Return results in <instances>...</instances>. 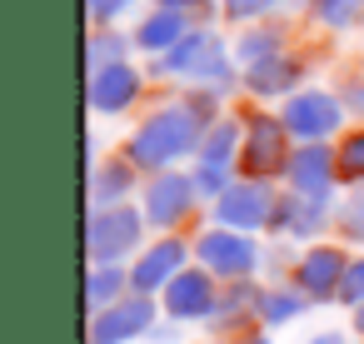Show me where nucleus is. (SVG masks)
I'll return each instance as SVG.
<instances>
[{
	"label": "nucleus",
	"mask_w": 364,
	"mask_h": 344,
	"mask_svg": "<svg viewBox=\"0 0 364 344\" xmlns=\"http://www.w3.org/2000/svg\"><path fill=\"white\" fill-rule=\"evenodd\" d=\"M354 329H359V334H364V304H359V309H354Z\"/></svg>",
	"instance_id": "2f4dec72"
},
{
	"label": "nucleus",
	"mask_w": 364,
	"mask_h": 344,
	"mask_svg": "<svg viewBox=\"0 0 364 344\" xmlns=\"http://www.w3.org/2000/svg\"><path fill=\"white\" fill-rule=\"evenodd\" d=\"M180 36H185V21H180L175 11H165V16H155V21L140 26V45H150V50H165V45L175 50Z\"/></svg>",
	"instance_id": "f3484780"
},
{
	"label": "nucleus",
	"mask_w": 364,
	"mask_h": 344,
	"mask_svg": "<svg viewBox=\"0 0 364 344\" xmlns=\"http://www.w3.org/2000/svg\"><path fill=\"white\" fill-rule=\"evenodd\" d=\"M125 289V274L120 269H90V284H85V304L100 314V309H110L115 304V294Z\"/></svg>",
	"instance_id": "a211bd4d"
},
{
	"label": "nucleus",
	"mask_w": 364,
	"mask_h": 344,
	"mask_svg": "<svg viewBox=\"0 0 364 344\" xmlns=\"http://www.w3.org/2000/svg\"><path fill=\"white\" fill-rule=\"evenodd\" d=\"M135 90H140V75L130 65H110V70L90 75V105L95 110H125L135 100Z\"/></svg>",
	"instance_id": "4468645a"
},
{
	"label": "nucleus",
	"mask_w": 364,
	"mask_h": 344,
	"mask_svg": "<svg viewBox=\"0 0 364 344\" xmlns=\"http://www.w3.org/2000/svg\"><path fill=\"white\" fill-rule=\"evenodd\" d=\"M195 180H200V195H225V190H230L220 165H200V175H195Z\"/></svg>",
	"instance_id": "bb28decb"
},
{
	"label": "nucleus",
	"mask_w": 364,
	"mask_h": 344,
	"mask_svg": "<svg viewBox=\"0 0 364 344\" xmlns=\"http://www.w3.org/2000/svg\"><path fill=\"white\" fill-rule=\"evenodd\" d=\"M240 165H245V175H250V180H264V175H274L279 165L289 170V160H284V135H279V120H269V115H255V120H250V140H245V155H240Z\"/></svg>",
	"instance_id": "39448f33"
},
{
	"label": "nucleus",
	"mask_w": 364,
	"mask_h": 344,
	"mask_svg": "<svg viewBox=\"0 0 364 344\" xmlns=\"http://www.w3.org/2000/svg\"><path fill=\"white\" fill-rule=\"evenodd\" d=\"M269 215H274V200H269V190H264V185H230V190L220 195V220H225L235 235H245V230L264 225Z\"/></svg>",
	"instance_id": "0eeeda50"
},
{
	"label": "nucleus",
	"mask_w": 364,
	"mask_h": 344,
	"mask_svg": "<svg viewBox=\"0 0 364 344\" xmlns=\"http://www.w3.org/2000/svg\"><path fill=\"white\" fill-rule=\"evenodd\" d=\"M150 319H155L150 299H120V304H110V309H100V314L90 319V344H120V339H135Z\"/></svg>",
	"instance_id": "423d86ee"
},
{
	"label": "nucleus",
	"mask_w": 364,
	"mask_h": 344,
	"mask_svg": "<svg viewBox=\"0 0 364 344\" xmlns=\"http://www.w3.org/2000/svg\"><path fill=\"white\" fill-rule=\"evenodd\" d=\"M314 344H344V339H339V334H324V339H314Z\"/></svg>",
	"instance_id": "473e14b6"
},
{
	"label": "nucleus",
	"mask_w": 364,
	"mask_h": 344,
	"mask_svg": "<svg viewBox=\"0 0 364 344\" xmlns=\"http://www.w3.org/2000/svg\"><path fill=\"white\" fill-rule=\"evenodd\" d=\"M130 6V0H85V11H90V21H110V16H120Z\"/></svg>",
	"instance_id": "cd10ccee"
},
{
	"label": "nucleus",
	"mask_w": 364,
	"mask_h": 344,
	"mask_svg": "<svg viewBox=\"0 0 364 344\" xmlns=\"http://www.w3.org/2000/svg\"><path fill=\"white\" fill-rule=\"evenodd\" d=\"M339 299L344 304H364V259H349V269H344V284H339Z\"/></svg>",
	"instance_id": "b1692460"
},
{
	"label": "nucleus",
	"mask_w": 364,
	"mask_h": 344,
	"mask_svg": "<svg viewBox=\"0 0 364 344\" xmlns=\"http://www.w3.org/2000/svg\"><path fill=\"white\" fill-rule=\"evenodd\" d=\"M230 155H235V125L220 120V125L205 135V145H200V165H220V170H225Z\"/></svg>",
	"instance_id": "6ab92c4d"
},
{
	"label": "nucleus",
	"mask_w": 364,
	"mask_h": 344,
	"mask_svg": "<svg viewBox=\"0 0 364 344\" xmlns=\"http://www.w3.org/2000/svg\"><path fill=\"white\" fill-rule=\"evenodd\" d=\"M299 294H289V289H274V294H264V304H259V314L269 319V324H284V319H294L299 314Z\"/></svg>",
	"instance_id": "4be33fe9"
},
{
	"label": "nucleus",
	"mask_w": 364,
	"mask_h": 344,
	"mask_svg": "<svg viewBox=\"0 0 364 344\" xmlns=\"http://www.w3.org/2000/svg\"><path fill=\"white\" fill-rule=\"evenodd\" d=\"M334 165H339V160H334L324 145H299V150L289 155V180H294L299 195L324 200V195H329V180H334Z\"/></svg>",
	"instance_id": "9d476101"
},
{
	"label": "nucleus",
	"mask_w": 364,
	"mask_h": 344,
	"mask_svg": "<svg viewBox=\"0 0 364 344\" xmlns=\"http://www.w3.org/2000/svg\"><path fill=\"white\" fill-rule=\"evenodd\" d=\"M165 11H190V6H200V0H160Z\"/></svg>",
	"instance_id": "c756f323"
},
{
	"label": "nucleus",
	"mask_w": 364,
	"mask_h": 344,
	"mask_svg": "<svg viewBox=\"0 0 364 344\" xmlns=\"http://www.w3.org/2000/svg\"><path fill=\"white\" fill-rule=\"evenodd\" d=\"M344 269H349V259L339 254V249H309L304 259H299V289L304 294H339V284H344Z\"/></svg>",
	"instance_id": "9b49d317"
},
{
	"label": "nucleus",
	"mask_w": 364,
	"mask_h": 344,
	"mask_svg": "<svg viewBox=\"0 0 364 344\" xmlns=\"http://www.w3.org/2000/svg\"><path fill=\"white\" fill-rule=\"evenodd\" d=\"M200 140H205V105H170L140 125V135L130 140V160L165 175V165L190 155Z\"/></svg>",
	"instance_id": "f257e3e1"
},
{
	"label": "nucleus",
	"mask_w": 364,
	"mask_h": 344,
	"mask_svg": "<svg viewBox=\"0 0 364 344\" xmlns=\"http://www.w3.org/2000/svg\"><path fill=\"white\" fill-rule=\"evenodd\" d=\"M190 200H195V175H170V170H165V175L150 185V195H145V215H150L155 225H175V220H185Z\"/></svg>",
	"instance_id": "1a4fd4ad"
},
{
	"label": "nucleus",
	"mask_w": 364,
	"mask_h": 344,
	"mask_svg": "<svg viewBox=\"0 0 364 344\" xmlns=\"http://www.w3.org/2000/svg\"><path fill=\"white\" fill-rule=\"evenodd\" d=\"M125 190H130V170L105 165V170L95 175V185H90V200H95V205H105V200H115V195H125Z\"/></svg>",
	"instance_id": "412c9836"
},
{
	"label": "nucleus",
	"mask_w": 364,
	"mask_h": 344,
	"mask_svg": "<svg viewBox=\"0 0 364 344\" xmlns=\"http://www.w3.org/2000/svg\"><path fill=\"white\" fill-rule=\"evenodd\" d=\"M255 344H269V339H255Z\"/></svg>",
	"instance_id": "72a5a7b5"
},
{
	"label": "nucleus",
	"mask_w": 364,
	"mask_h": 344,
	"mask_svg": "<svg viewBox=\"0 0 364 344\" xmlns=\"http://www.w3.org/2000/svg\"><path fill=\"white\" fill-rule=\"evenodd\" d=\"M160 75H195V80H220L225 75V50L215 36H185L175 50H165V60H155Z\"/></svg>",
	"instance_id": "7ed1b4c3"
},
{
	"label": "nucleus",
	"mask_w": 364,
	"mask_h": 344,
	"mask_svg": "<svg viewBox=\"0 0 364 344\" xmlns=\"http://www.w3.org/2000/svg\"><path fill=\"white\" fill-rule=\"evenodd\" d=\"M85 65H90V75H100V70H110V65H125V36L95 31V36L85 41Z\"/></svg>",
	"instance_id": "dca6fc26"
},
{
	"label": "nucleus",
	"mask_w": 364,
	"mask_h": 344,
	"mask_svg": "<svg viewBox=\"0 0 364 344\" xmlns=\"http://www.w3.org/2000/svg\"><path fill=\"white\" fill-rule=\"evenodd\" d=\"M180 264H185V244H180V240H160V244L135 264V284H140V289H160V284L170 289V284L185 274Z\"/></svg>",
	"instance_id": "f8f14e48"
},
{
	"label": "nucleus",
	"mask_w": 364,
	"mask_h": 344,
	"mask_svg": "<svg viewBox=\"0 0 364 344\" xmlns=\"http://www.w3.org/2000/svg\"><path fill=\"white\" fill-rule=\"evenodd\" d=\"M344 230H349V235H359V240H364V190H359V195H354V200H349V220H344Z\"/></svg>",
	"instance_id": "c85d7f7f"
},
{
	"label": "nucleus",
	"mask_w": 364,
	"mask_h": 344,
	"mask_svg": "<svg viewBox=\"0 0 364 344\" xmlns=\"http://www.w3.org/2000/svg\"><path fill=\"white\" fill-rule=\"evenodd\" d=\"M250 85L255 90H284V85H294V65H279V55L274 60H259L250 70Z\"/></svg>",
	"instance_id": "aec40b11"
},
{
	"label": "nucleus",
	"mask_w": 364,
	"mask_h": 344,
	"mask_svg": "<svg viewBox=\"0 0 364 344\" xmlns=\"http://www.w3.org/2000/svg\"><path fill=\"white\" fill-rule=\"evenodd\" d=\"M359 6H364V0H319V16H324L329 26H349Z\"/></svg>",
	"instance_id": "393cba45"
},
{
	"label": "nucleus",
	"mask_w": 364,
	"mask_h": 344,
	"mask_svg": "<svg viewBox=\"0 0 364 344\" xmlns=\"http://www.w3.org/2000/svg\"><path fill=\"white\" fill-rule=\"evenodd\" d=\"M165 309H170L175 319H200V314H210V309H215L210 279H205L200 269H185V274L165 289Z\"/></svg>",
	"instance_id": "ddd939ff"
},
{
	"label": "nucleus",
	"mask_w": 364,
	"mask_h": 344,
	"mask_svg": "<svg viewBox=\"0 0 364 344\" xmlns=\"http://www.w3.org/2000/svg\"><path fill=\"white\" fill-rule=\"evenodd\" d=\"M279 220L294 230V235H314L319 225H324V200H314V195H294V200H279ZM274 220V225H279Z\"/></svg>",
	"instance_id": "2eb2a0df"
},
{
	"label": "nucleus",
	"mask_w": 364,
	"mask_h": 344,
	"mask_svg": "<svg viewBox=\"0 0 364 344\" xmlns=\"http://www.w3.org/2000/svg\"><path fill=\"white\" fill-rule=\"evenodd\" d=\"M349 105H354V110L364 115V85H354V90H349Z\"/></svg>",
	"instance_id": "7c9ffc66"
},
{
	"label": "nucleus",
	"mask_w": 364,
	"mask_h": 344,
	"mask_svg": "<svg viewBox=\"0 0 364 344\" xmlns=\"http://www.w3.org/2000/svg\"><path fill=\"white\" fill-rule=\"evenodd\" d=\"M135 240H140V215L135 210H100L85 225V254H90L95 269H110V259L135 249Z\"/></svg>",
	"instance_id": "f03ea898"
},
{
	"label": "nucleus",
	"mask_w": 364,
	"mask_h": 344,
	"mask_svg": "<svg viewBox=\"0 0 364 344\" xmlns=\"http://www.w3.org/2000/svg\"><path fill=\"white\" fill-rule=\"evenodd\" d=\"M339 175H344V180H364V130H359L354 140H344V150H339Z\"/></svg>",
	"instance_id": "5701e85b"
},
{
	"label": "nucleus",
	"mask_w": 364,
	"mask_h": 344,
	"mask_svg": "<svg viewBox=\"0 0 364 344\" xmlns=\"http://www.w3.org/2000/svg\"><path fill=\"white\" fill-rule=\"evenodd\" d=\"M200 259L215 269V274H250L255 269V244L235 230H215V235H200Z\"/></svg>",
	"instance_id": "6e6552de"
},
{
	"label": "nucleus",
	"mask_w": 364,
	"mask_h": 344,
	"mask_svg": "<svg viewBox=\"0 0 364 344\" xmlns=\"http://www.w3.org/2000/svg\"><path fill=\"white\" fill-rule=\"evenodd\" d=\"M339 100L334 95H324V90H309V95H294L289 105H284V130L289 135H299V140H309V145H319V135H329L334 125H339Z\"/></svg>",
	"instance_id": "20e7f679"
},
{
	"label": "nucleus",
	"mask_w": 364,
	"mask_h": 344,
	"mask_svg": "<svg viewBox=\"0 0 364 344\" xmlns=\"http://www.w3.org/2000/svg\"><path fill=\"white\" fill-rule=\"evenodd\" d=\"M269 6H279V0H225V11H230L235 21H255V16H264Z\"/></svg>",
	"instance_id": "a878e982"
}]
</instances>
